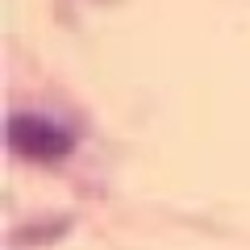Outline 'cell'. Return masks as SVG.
<instances>
[{
  "instance_id": "cell-1",
  "label": "cell",
  "mask_w": 250,
  "mask_h": 250,
  "mask_svg": "<svg viewBox=\"0 0 250 250\" xmlns=\"http://www.w3.org/2000/svg\"><path fill=\"white\" fill-rule=\"evenodd\" d=\"M9 146L21 159L50 163V159L71 154V134L62 125H54L50 117H42V113H13L9 117Z\"/></svg>"
}]
</instances>
